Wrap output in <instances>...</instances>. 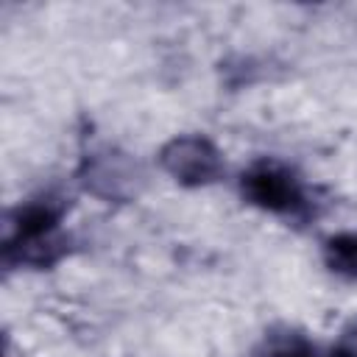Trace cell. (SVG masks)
Segmentation results:
<instances>
[{
  "instance_id": "obj_1",
  "label": "cell",
  "mask_w": 357,
  "mask_h": 357,
  "mask_svg": "<svg viewBox=\"0 0 357 357\" xmlns=\"http://www.w3.org/2000/svg\"><path fill=\"white\" fill-rule=\"evenodd\" d=\"M64 201L45 195L20 204L6 215L3 262L8 268H50L67 254V237L61 234Z\"/></svg>"
},
{
  "instance_id": "obj_2",
  "label": "cell",
  "mask_w": 357,
  "mask_h": 357,
  "mask_svg": "<svg viewBox=\"0 0 357 357\" xmlns=\"http://www.w3.org/2000/svg\"><path fill=\"white\" fill-rule=\"evenodd\" d=\"M240 192L248 204L273 215H301L307 209V195L298 176L276 159H259L243 170Z\"/></svg>"
},
{
  "instance_id": "obj_3",
  "label": "cell",
  "mask_w": 357,
  "mask_h": 357,
  "mask_svg": "<svg viewBox=\"0 0 357 357\" xmlns=\"http://www.w3.org/2000/svg\"><path fill=\"white\" fill-rule=\"evenodd\" d=\"M162 170L181 187H206L223 176V153L201 134H181L162 145Z\"/></svg>"
},
{
  "instance_id": "obj_4",
  "label": "cell",
  "mask_w": 357,
  "mask_h": 357,
  "mask_svg": "<svg viewBox=\"0 0 357 357\" xmlns=\"http://www.w3.org/2000/svg\"><path fill=\"white\" fill-rule=\"evenodd\" d=\"M81 184L86 192H92L103 201H131L139 192L142 170L134 156H128L117 148H103L84 159Z\"/></svg>"
},
{
  "instance_id": "obj_5",
  "label": "cell",
  "mask_w": 357,
  "mask_h": 357,
  "mask_svg": "<svg viewBox=\"0 0 357 357\" xmlns=\"http://www.w3.org/2000/svg\"><path fill=\"white\" fill-rule=\"evenodd\" d=\"M324 262L340 279H357V231H340L324 240Z\"/></svg>"
},
{
  "instance_id": "obj_6",
  "label": "cell",
  "mask_w": 357,
  "mask_h": 357,
  "mask_svg": "<svg viewBox=\"0 0 357 357\" xmlns=\"http://www.w3.org/2000/svg\"><path fill=\"white\" fill-rule=\"evenodd\" d=\"M329 357H357V315L340 329Z\"/></svg>"
}]
</instances>
